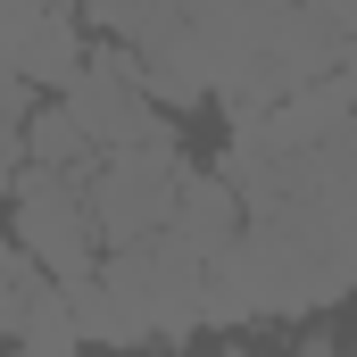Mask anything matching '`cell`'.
Here are the masks:
<instances>
[{"instance_id": "obj_1", "label": "cell", "mask_w": 357, "mask_h": 357, "mask_svg": "<svg viewBox=\"0 0 357 357\" xmlns=\"http://www.w3.org/2000/svg\"><path fill=\"white\" fill-rule=\"evenodd\" d=\"M8 225H17V241H25V258L42 274H59V282H75V274L100 266V216H91V191L84 175H59V167H17L8 183Z\"/></svg>"}, {"instance_id": "obj_2", "label": "cell", "mask_w": 357, "mask_h": 357, "mask_svg": "<svg viewBox=\"0 0 357 357\" xmlns=\"http://www.w3.org/2000/svg\"><path fill=\"white\" fill-rule=\"evenodd\" d=\"M91 216H100V241H142V233H167L175 225V191H183V150L175 142H116L91 158Z\"/></svg>"}, {"instance_id": "obj_3", "label": "cell", "mask_w": 357, "mask_h": 357, "mask_svg": "<svg viewBox=\"0 0 357 357\" xmlns=\"http://www.w3.org/2000/svg\"><path fill=\"white\" fill-rule=\"evenodd\" d=\"M175 233L208 258V266L233 258L241 233H250V199H241V183H233V175H183V191H175Z\"/></svg>"}, {"instance_id": "obj_4", "label": "cell", "mask_w": 357, "mask_h": 357, "mask_svg": "<svg viewBox=\"0 0 357 357\" xmlns=\"http://www.w3.org/2000/svg\"><path fill=\"white\" fill-rule=\"evenodd\" d=\"M25 158L33 167H59V175H91L100 142L84 133V116L67 100H50V108H25Z\"/></svg>"}, {"instance_id": "obj_5", "label": "cell", "mask_w": 357, "mask_h": 357, "mask_svg": "<svg viewBox=\"0 0 357 357\" xmlns=\"http://www.w3.org/2000/svg\"><path fill=\"white\" fill-rule=\"evenodd\" d=\"M0 158H25V67L0 42Z\"/></svg>"}, {"instance_id": "obj_6", "label": "cell", "mask_w": 357, "mask_h": 357, "mask_svg": "<svg viewBox=\"0 0 357 357\" xmlns=\"http://www.w3.org/2000/svg\"><path fill=\"white\" fill-rule=\"evenodd\" d=\"M307 8H324V17H333L341 33H357V0H307Z\"/></svg>"}, {"instance_id": "obj_7", "label": "cell", "mask_w": 357, "mask_h": 357, "mask_svg": "<svg viewBox=\"0 0 357 357\" xmlns=\"http://www.w3.org/2000/svg\"><path fill=\"white\" fill-rule=\"evenodd\" d=\"M341 84H349V100H357V33L341 42Z\"/></svg>"}, {"instance_id": "obj_8", "label": "cell", "mask_w": 357, "mask_h": 357, "mask_svg": "<svg viewBox=\"0 0 357 357\" xmlns=\"http://www.w3.org/2000/svg\"><path fill=\"white\" fill-rule=\"evenodd\" d=\"M33 8H67V0H0V17H33Z\"/></svg>"}]
</instances>
